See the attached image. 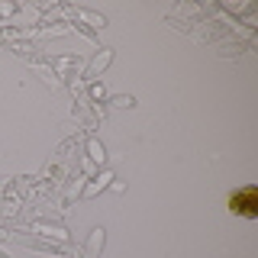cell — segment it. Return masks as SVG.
I'll return each instance as SVG.
<instances>
[{"label": "cell", "mask_w": 258, "mask_h": 258, "mask_svg": "<svg viewBox=\"0 0 258 258\" xmlns=\"http://www.w3.org/2000/svg\"><path fill=\"white\" fill-rule=\"evenodd\" d=\"M232 210H236L239 216H258V197H255V187H245L239 194H232Z\"/></svg>", "instance_id": "1"}]
</instances>
